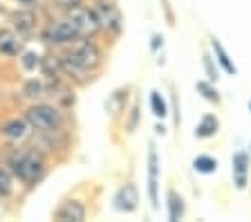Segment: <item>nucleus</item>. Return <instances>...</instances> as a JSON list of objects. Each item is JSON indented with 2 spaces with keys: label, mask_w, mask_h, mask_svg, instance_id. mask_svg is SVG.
I'll return each instance as SVG.
<instances>
[{
  "label": "nucleus",
  "mask_w": 251,
  "mask_h": 222,
  "mask_svg": "<svg viewBox=\"0 0 251 222\" xmlns=\"http://www.w3.org/2000/svg\"><path fill=\"white\" fill-rule=\"evenodd\" d=\"M56 56V63L61 68L63 76L74 81H90L94 76V72L103 65V49L94 38H76L72 45L63 48L61 52L54 54Z\"/></svg>",
  "instance_id": "f257e3e1"
},
{
  "label": "nucleus",
  "mask_w": 251,
  "mask_h": 222,
  "mask_svg": "<svg viewBox=\"0 0 251 222\" xmlns=\"http://www.w3.org/2000/svg\"><path fill=\"white\" fill-rule=\"evenodd\" d=\"M7 169L14 173V177L27 189L38 186L47 175V159L38 148L18 146L7 155Z\"/></svg>",
  "instance_id": "f03ea898"
},
{
  "label": "nucleus",
  "mask_w": 251,
  "mask_h": 222,
  "mask_svg": "<svg viewBox=\"0 0 251 222\" xmlns=\"http://www.w3.org/2000/svg\"><path fill=\"white\" fill-rule=\"evenodd\" d=\"M25 119L29 122L31 130L38 135L63 130L65 126V112L56 103H45V101H34L25 110Z\"/></svg>",
  "instance_id": "7ed1b4c3"
},
{
  "label": "nucleus",
  "mask_w": 251,
  "mask_h": 222,
  "mask_svg": "<svg viewBox=\"0 0 251 222\" xmlns=\"http://www.w3.org/2000/svg\"><path fill=\"white\" fill-rule=\"evenodd\" d=\"M41 41L45 43L47 48H54V49H63L68 48V45H72L78 36V32L74 29V25L68 21V18H52L50 23H45V27L41 29Z\"/></svg>",
  "instance_id": "20e7f679"
},
{
  "label": "nucleus",
  "mask_w": 251,
  "mask_h": 222,
  "mask_svg": "<svg viewBox=\"0 0 251 222\" xmlns=\"http://www.w3.org/2000/svg\"><path fill=\"white\" fill-rule=\"evenodd\" d=\"M65 18L74 25V29L78 32V36H85V38H94L97 34L103 29L101 27V21H99V14L94 9V5H76L72 7L70 11H65Z\"/></svg>",
  "instance_id": "39448f33"
},
{
  "label": "nucleus",
  "mask_w": 251,
  "mask_h": 222,
  "mask_svg": "<svg viewBox=\"0 0 251 222\" xmlns=\"http://www.w3.org/2000/svg\"><path fill=\"white\" fill-rule=\"evenodd\" d=\"M94 9L99 14L101 27L105 32L112 34V36H119L121 29H124V18H121V11L115 5V0H99V2H94Z\"/></svg>",
  "instance_id": "423d86ee"
},
{
  "label": "nucleus",
  "mask_w": 251,
  "mask_h": 222,
  "mask_svg": "<svg viewBox=\"0 0 251 222\" xmlns=\"http://www.w3.org/2000/svg\"><path fill=\"white\" fill-rule=\"evenodd\" d=\"M11 29L14 32H18L23 38H29L34 36V32H36L38 27V14L34 9H29V7H21V9H16L14 14H11Z\"/></svg>",
  "instance_id": "0eeeda50"
},
{
  "label": "nucleus",
  "mask_w": 251,
  "mask_h": 222,
  "mask_svg": "<svg viewBox=\"0 0 251 222\" xmlns=\"http://www.w3.org/2000/svg\"><path fill=\"white\" fill-rule=\"evenodd\" d=\"M0 135L7 139V142H25L31 135V126L25 117H9L5 122L0 123Z\"/></svg>",
  "instance_id": "6e6552de"
},
{
  "label": "nucleus",
  "mask_w": 251,
  "mask_h": 222,
  "mask_svg": "<svg viewBox=\"0 0 251 222\" xmlns=\"http://www.w3.org/2000/svg\"><path fill=\"white\" fill-rule=\"evenodd\" d=\"M25 52V38L11 27H0V56L18 58Z\"/></svg>",
  "instance_id": "1a4fd4ad"
},
{
  "label": "nucleus",
  "mask_w": 251,
  "mask_h": 222,
  "mask_svg": "<svg viewBox=\"0 0 251 222\" xmlns=\"http://www.w3.org/2000/svg\"><path fill=\"white\" fill-rule=\"evenodd\" d=\"M157 189H159V157H157L155 144H151V150H148V196H151L152 209H159Z\"/></svg>",
  "instance_id": "9d476101"
},
{
  "label": "nucleus",
  "mask_w": 251,
  "mask_h": 222,
  "mask_svg": "<svg viewBox=\"0 0 251 222\" xmlns=\"http://www.w3.org/2000/svg\"><path fill=\"white\" fill-rule=\"evenodd\" d=\"M115 209L121 213H132L139 204V193H137L135 184H124L119 191L115 193Z\"/></svg>",
  "instance_id": "9b49d317"
},
{
  "label": "nucleus",
  "mask_w": 251,
  "mask_h": 222,
  "mask_svg": "<svg viewBox=\"0 0 251 222\" xmlns=\"http://www.w3.org/2000/svg\"><path fill=\"white\" fill-rule=\"evenodd\" d=\"M85 213L88 211H85V204L81 200H68L56 209L54 218L61 222H81L85 220Z\"/></svg>",
  "instance_id": "f8f14e48"
},
{
  "label": "nucleus",
  "mask_w": 251,
  "mask_h": 222,
  "mask_svg": "<svg viewBox=\"0 0 251 222\" xmlns=\"http://www.w3.org/2000/svg\"><path fill=\"white\" fill-rule=\"evenodd\" d=\"M211 49H213V54H215V61L222 65V70H225L226 74H231V76H235V74H238V68H235V63L231 61V56L226 54V49L222 48V43H220L218 38L211 41Z\"/></svg>",
  "instance_id": "ddd939ff"
},
{
  "label": "nucleus",
  "mask_w": 251,
  "mask_h": 222,
  "mask_svg": "<svg viewBox=\"0 0 251 222\" xmlns=\"http://www.w3.org/2000/svg\"><path fill=\"white\" fill-rule=\"evenodd\" d=\"M231 162H233L235 184H238V189H245V184H247V169H249V155H247V153H235Z\"/></svg>",
  "instance_id": "4468645a"
},
{
  "label": "nucleus",
  "mask_w": 251,
  "mask_h": 222,
  "mask_svg": "<svg viewBox=\"0 0 251 222\" xmlns=\"http://www.w3.org/2000/svg\"><path fill=\"white\" fill-rule=\"evenodd\" d=\"M23 97L29 101H41L43 97H47V85L41 79H27L23 83Z\"/></svg>",
  "instance_id": "2eb2a0df"
},
{
  "label": "nucleus",
  "mask_w": 251,
  "mask_h": 222,
  "mask_svg": "<svg viewBox=\"0 0 251 222\" xmlns=\"http://www.w3.org/2000/svg\"><path fill=\"white\" fill-rule=\"evenodd\" d=\"M126 101H128V88L115 90L108 97V101H105V110H108L110 115H119V112H124Z\"/></svg>",
  "instance_id": "dca6fc26"
},
{
  "label": "nucleus",
  "mask_w": 251,
  "mask_h": 222,
  "mask_svg": "<svg viewBox=\"0 0 251 222\" xmlns=\"http://www.w3.org/2000/svg\"><path fill=\"white\" fill-rule=\"evenodd\" d=\"M218 128H220L218 119H215L213 115H206V117H202V122L195 126V137H200V139L213 137L215 132H218Z\"/></svg>",
  "instance_id": "f3484780"
},
{
  "label": "nucleus",
  "mask_w": 251,
  "mask_h": 222,
  "mask_svg": "<svg viewBox=\"0 0 251 222\" xmlns=\"http://www.w3.org/2000/svg\"><path fill=\"white\" fill-rule=\"evenodd\" d=\"M14 186H16V177L9 169L5 166H0V197L5 200V197H11L14 196Z\"/></svg>",
  "instance_id": "a211bd4d"
},
{
  "label": "nucleus",
  "mask_w": 251,
  "mask_h": 222,
  "mask_svg": "<svg viewBox=\"0 0 251 222\" xmlns=\"http://www.w3.org/2000/svg\"><path fill=\"white\" fill-rule=\"evenodd\" d=\"M193 169L202 175H211L218 171V159L211 157V155H198L193 159Z\"/></svg>",
  "instance_id": "6ab92c4d"
},
{
  "label": "nucleus",
  "mask_w": 251,
  "mask_h": 222,
  "mask_svg": "<svg viewBox=\"0 0 251 222\" xmlns=\"http://www.w3.org/2000/svg\"><path fill=\"white\" fill-rule=\"evenodd\" d=\"M182 216H184V200L175 191H171L168 193V218H171V222H177L182 220Z\"/></svg>",
  "instance_id": "aec40b11"
},
{
  "label": "nucleus",
  "mask_w": 251,
  "mask_h": 222,
  "mask_svg": "<svg viewBox=\"0 0 251 222\" xmlns=\"http://www.w3.org/2000/svg\"><path fill=\"white\" fill-rule=\"evenodd\" d=\"M151 110L157 119H166L168 117V106H166V99L162 97V92L157 90L151 92Z\"/></svg>",
  "instance_id": "412c9836"
},
{
  "label": "nucleus",
  "mask_w": 251,
  "mask_h": 222,
  "mask_svg": "<svg viewBox=\"0 0 251 222\" xmlns=\"http://www.w3.org/2000/svg\"><path fill=\"white\" fill-rule=\"evenodd\" d=\"M18 61H21L25 72H36V70L43 65V58L38 56L36 52H23L21 56H18Z\"/></svg>",
  "instance_id": "4be33fe9"
},
{
  "label": "nucleus",
  "mask_w": 251,
  "mask_h": 222,
  "mask_svg": "<svg viewBox=\"0 0 251 222\" xmlns=\"http://www.w3.org/2000/svg\"><path fill=\"white\" fill-rule=\"evenodd\" d=\"M200 92L204 95V99H209V101H213V103H218L220 101V95H218V90H213V85L211 83H206V81H200L198 85H195Z\"/></svg>",
  "instance_id": "5701e85b"
},
{
  "label": "nucleus",
  "mask_w": 251,
  "mask_h": 222,
  "mask_svg": "<svg viewBox=\"0 0 251 222\" xmlns=\"http://www.w3.org/2000/svg\"><path fill=\"white\" fill-rule=\"evenodd\" d=\"M81 2H83V0H52V7H54V9H58V11H63V14H65V11H70L72 7L81 5Z\"/></svg>",
  "instance_id": "b1692460"
},
{
  "label": "nucleus",
  "mask_w": 251,
  "mask_h": 222,
  "mask_svg": "<svg viewBox=\"0 0 251 222\" xmlns=\"http://www.w3.org/2000/svg\"><path fill=\"white\" fill-rule=\"evenodd\" d=\"M204 70H206V76H209V81L213 83V81H218V72H215V65H213V58L206 54L204 56Z\"/></svg>",
  "instance_id": "393cba45"
},
{
  "label": "nucleus",
  "mask_w": 251,
  "mask_h": 222,
  "mask_svg": "<svg viewBox=\"0 0 251 222\" xmlns=\"http://www.w3.org/2000/svg\"><path fill=\"white\" fill-rule=\"evenodd\" d=\"M137 122H139V108H132V112H130V122H128V126H126V128H128V132H132V130H135V128H137Z\"/></svg>",
  "instance_id": "a878e982"
},
{
  "label": "nucleus",
  "mask_w": 251,
  "mask_h": 222,
  "mask_svg": "<svg viewBox=\"0 0 251 222\" xmlns=\"http://www.w3.org/2000/svg\"><path fill=\"white\" fill-rule=\"evenodd\" d=\"M21 7H29V9H34V7H38V0H16Z\"/></svg>",
  "instance_id": "bb28decb"
},
{
  "label": "nucleus",
  "mask_w": 251,
  "mask_h": 222,
  "mask_svg": "<svg viewBox=\"0 0 251 222\" xmlns=\"http://www.w3.org/2000/svg\"><path fill=\"white\" fill-rule=\"evenodd\" d=\"M162 41H164V38L159 36V34H155V36H152V45H151V48H152V52H157V49H159V45H162Z\"/></svg>",
  "instance_id": "cd10ccee"
},
{
  "label": "nucleus",
  "mask_w": 251,
  "mask_h": 222,
  "mask_svg": "<svg viewBox=\"0 0 251 222\" xmlns=\"http://www.w3.org/2000/svg\"><path fill=\"white\" fill-rule=\"evenodd\" d=\"M155 130H157V135H164V132H166V128H164V126H157Z\"/></svg>",
  "instance_id": "c85d7f7f"
},
{
  "label": "nucleus",
  "mask_w": 251,
  "mask_h": 222,
  "mask_svg": "<svg viewBox=\"0 0 251 222\" xmlns=\"http://www.w3.org/2000/svg\"><path fill=\"white\" fill-rule=\"evenodd\" d=\"M249 112H251V101H249Z\"/></svg>",
  "instance_id": "c756f323"
}]
</instances>
